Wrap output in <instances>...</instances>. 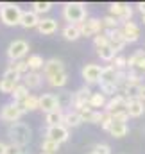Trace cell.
<instances>
[{
  "mask_svg": "<svg viewBox=\"0 0 145 154\" xmlns=\"http://www.w3.org/2000/svg\"><path fill=\"white\" fill-rule=\"evenodd\" d=\"M63 18L68 22V25H81L88 18L86 4H82V2H66L63 5Z\"/></svg>",
  "mask_w": 145,
  "mask_h": 154,
  "instance_id": "1",
  "label": "cell"
},
{
  "mask_svg": "<svg viewBox=\"0 0 145 154\" xmlns=\"http://www.w3.org/2000/svg\"><path fill=\"white\" fill-rule=\"evenodd\" d=\"M9 138H11V143L13 145H18L20 149L25 147L31 138H32V131L31 127L25 124V122H14V124H9V131H7Z\"/></svg>",
  "mask_w": 145,
  "mask_h": 154,
  "instance_id": "2",
  "label": "cell"
},
{
  "mask_svg": "<svg viewBox=\"0 0 145 154\" xmlns=\"http://www.w3.org/2000/svg\"><path fill=\"white\" fill-rule=\"evenodd\" d=\"M20 18H22V9L16 4H0V20L4 25L7 27H14L20 25Z\"/></svg>",
  "mask_w": 145,
  "mask_h": 154,
  "instance_id": "3",
  "label": "cell"
},
{
  "mask_svg": "<svg viewBox=\"0 0 145 154\" xmlns=\"http://www.w3.org/2000/svg\"><path fill=\"white\" fill-rule=\"evenodd\" d=\"M109 14L115 16L120 23H125V22H131V18H133V7L129 4L113 2V4H109Z\"/></svg>",
  "mask_w": 145,
  "mask_h": 154,
  "instance_id": "4",
  "label": "cell"
},
{
  "mask_svg": "<svg viewBox=\"0 0 145 154\" xmlns=\"http://www.w3.org/2000/svg\"><path fill=\"white\" fill-rule=\"evenodd\" d=\"M29 52V43L25 39H14L11 41V45L7 47V57L11 61H20L27 56Z\"/></svg>",
  "mask_w": 145,
  "mask_h": 154,
  "instance_id": "5",
  "label": "cell"
},
{
  "mask_svg": "<svg viewBox=\"0 0 145 154\" xmlns=\"http://www.w3.org/2000/svg\"><path fill=\"white\" fill-rule=\"evenodd\" d=\"M79 31H81V36H97L104 32V25L100 18H86L79 25Z\"/></svg>",
  "mask_w": 145,
  "mask_h": 154,
  "instance_id": "6",
  "label": "cell"
},
{
  "mask_svg": "<svg viewBox=\"0 0 145 154\" xmlns=\"http://www.w3.org/2000/svg\"><path fill=\"white\" fill-rule=\"evenodd\" d=\"M45 138L47 140H52V142H56V143H65L68 138H70V129H66L65 125H52V127H47V131H45Z\"/></svg>",
  "mask_w": 145,
  "mask_h": 154,
  "instance_id": "7",
  "label": "cell"
},
{
  "mask_svg": "<svg viewBox=\"0 0 145 154\" xmlns=\"http://www.w3.org/2000/svg\"><path fill=\"white\" fill-rule=\"evenodd\" d=\"M25 111L22 109L20 104H14V102H9V104H4L2 106V111H0V118L4 122H9V124H14L18 122V118L23 115Z\"/></svg>",
  "mask_w": 145,
  "mask_h": 154,
  "instance_id": "8",
  "label": "cell"
},
{
  "mask_svg": "<svg viewBox=\"0 0 145 154\" xmlns=\"http://www.w3.org/2000/svg\"><path fill=\"white\" fill-rule=\"evenodd\" d=\"M120 31H122V36H124L125 45H127V43H134V41H138V39H140V34H142L140 25L134 23L133 20L122 23V25H120Z\"/></svg>",
  "mask_w": 145,
  "mask_h": 154,
  "instance_id": "9",
  "label": "cell"
},
{
  "mask_svg": "<svg viewBox=\"0 0 145 154\" xmlns=\"http://www.w3.org/2000/svg\"><path fill=\"white\" fill-rule=\"evenodd\" d=\"M100 74H102V66H99V65H95V63H88V65H84L82 70H81V75H82V79H84L88 84H99Z\"/></svg>",
  "mask_w": 145,
  "mask_h": 154,
  "instance_id": "10",
  "label": "cell"
},
{
  "mask_svg": "<svg viewBox=\"0 0 145 154\" xmlns=\"http://www.w3.org/2000/svg\"><path fill=\"white\" fill-rule=\"evenodd\" d=\"M61 72H66V70H65V65H63L61 59H57V57H50V59L45 61V65H43V75H45V79L56 75V74H61Z\"/></svg>",
  "mask_w": 145,
  "mask_h": 154,
  "instance_id": "11",
  "label": "cell"
},
{
  "mask_svg": "<svg viewBox=\"0 0 145 154\" xmlns=\"http://www.w3.org/2000/svg\"><path fill=\"white\" fill-rule=\"evenodd\" d=\"M91 93H93V91H91L88 86H82V88H79V90L73 93V108H75V111H79V109H82V108L88 106Z\"/></svg>",
  "mask_w": 145,
  "mask_h": 154,
  "instance_id": "12",
  "label": "cell"
},
{
  "mask_svg": "<svg viewBox=\"0 0 145 154\" xmlns=\"http://www.w3.org/2000/svg\"><path fill=\"white\" fill-rule=\"evenodd\" d=\"M125 106H127V99H125L122 93H118V95L111 97L108 102H106V106H104V111H106V113H116V111H122V109H125Z\"/></svg>",
  "mask_w": 145,
  "mask_h": 154,
  "instance_id": "13",
  "label": "cell"
},
{
  "mask_svg": "<svg viewBox=\"0 0 145 154\" xmlns=\"http://www.w3.org/2000/svg\"><path fill=\"white\" fill-rule=\"evenodd\" d=\"M81 124H82V118H81V115H79V111H75V109L63 111L61 125H65L66 129H70V127H79Z\"/></svg>",
  "mask_w": 145,
  "mask_h": 154,
  "instance_id": "14",
  "label": "cell"
},
{
  "mask_svg": "<svg viewBox=\"0 0 145 154\" xmlns=\"http://www.w3.org/2000/svg\"><path fill=\"white\" fill-rule=\"evenodd\" d=\"M39 109H43L45 113H50V111L59 109V108H57L56 95H54V93H43V95L39 97Z\"/></svg>",
  "mask_w": 145,
  "mask_h": 154,
  "instance_id": "15",
  "label": "cell"
},
{
  "mask_svg": "<svg viewBox=\"0 0 145 154\" xmlns=\"http://www.w3.org/2000/svg\"><path fill=\"white\" fill-rule=\"evenodd\" d=\"M116 75H118V70L109 65L102 68V74H100V81H99V86H104V84H115L116 86Z\"/></svg>",
  "mask_w": 145,
  "mask_h": 154,
  "instance_id": "16",
  "label": "cell"
},
{
  "mask_svg": "<svg viewBox=\"0 0 145 154\" xmlns=\"http://www.w3.org/2000/svg\"><path fill=\"white\" fill-rule=\"evenodd\" d=\"M57 20H54V18H41L39 20V23H38V31L41 32V34H45V36H50V34H54L56 31H57Z\"/></svg>",
  "mask_w": 145,
  "mask_h": 154,
  "instance_id": "17",
  "label": "cell"
},
{
  "mask_svg": "<svg viewBox=\"0 0 145 154\" xmlns=\"http://www.w3.org/2000/svg\"><path fill=\"white\" fill-rule=\"evenodd\" d=\"M56 100H57V108H59L61 111H68V108L73 106V93L63 90V91H59V93L56 95Z\"/></svg>",
  "mask_w": 145,
  "mask_h": 154,
  "instance_id": "18",
  "label": "cell"
},
{
  "mask_svg": "<svg viewBox=\"0 0 145 154\" xmlns=\"http://www.w3.org/2000/svg\"><path fill=\"white\" fill-rule=\"evenodd\" d=\"M39 16L32 11H22V18H20V25L23 29H32V27H38L39 23Z\"/></svg>",
  "mask_w": 145,
  "mask_h": 154,
  "instance_id": "19",
  "label": "cell"
},
{
  "mask_svg": "<svg viewBox=\"0 0 145 154\" xmlns=\"http://www.w3.org/2000/svg\"><path fill=\"white\" fill-rule=\"evenodd\" d=\"M125 111L131 118H138L145 113V102L142 100H127V106H125Z\"/></svg>",
  "mask_w": 145,
  "mask_h": 154,
  "instance_id": "20",
  "label": "cell"
},
{
  "mask_svg": "<svg viewBox=\"0 0 145 154\" xmlns=\"http://www.w3.org/2000/svg\"><path fill=\"white\" fill-rule=\"evenodd\" d=\"M41 82H43V75L39 72H27L23 75V86L27 90H36L41 86Z\"/></svg>",
  "mask_w": 145,
  "mask_h": 154,
  "instance_id": "21",
  "label": "cell"
},
{
  "mask_svg": "<svg viewBox=\"0 0 145 154\" xmlns=\"http://www.w3.org/2000/svg\"><path fill=\"white\" fill-rule=\"evenodd\" d=\"M79 115H81V118H82V122L99 124V122H100V118H102V111H95V109H91L90 106H86V108L79 109Z\"/></svg>",
  "mask_w": 145,
  "mask_h": 154,
  "instance_id": "22",
  "label": "cell"
},
{
  "mask_svg": "<svg viewBox=\"0 0 145 154\" xmlns=\"http://www.w3.org/2000/svg\"><path fill=\"white\" fill-rule=\"evenodd\" d=\"M106 102H108L106 95H104V93H100V91H97V93H91V97H90V102H88V106H90L91 109L99 111V108H104V106H106Z\"/></svg>",
  "mask_w": 145,
  "mask_h": 154,
  "instance_id": "23",
  "label": "cell"
},
{
  "mask_svg": "<svg viewBox=\"0 0 145 154\" xmlns=\"http://www.w3.org/2000/svg\"><path fill=\"white\" fill-rule=\"evenodd\" d=\"M127 131H129L127 124H124V122H113L108 133L111 134V136H115V138H122V136L127 134Z\"/></svg>",
  "mask_w": 145,
  "mask_h": 154,
  "instance_id": "24",
  "label": "cell"
},
{
  "mask_svg": "<svg viewBox=\"0 0 145 154\" xmlns=\"http://www.w3.org/2000/svg\"><path fill=\"white\" fill-rule=\"evenodd\" d=\"M11 97H13V102H14V104H20V102H23V100L29 97V90H27L23 84H16V88H14V91L11 93Z\"/></svg>",
  "mask_w": 145,
  "mask_h": 154,
  "instance_id": "25",
  "label": "cell"
},
{
  "mask_svg": "<svg viewBox=\"0 0 145 154\" xmlns=\"http://www.w3.org/2000/svg\"><path fill=\"white\" fill-rule=\"evenodd\" d=\"M20 106H22L23 111H36V109H39V97L29 93V97L23 102H20Z\"/></svg>",
  "mask_w": 145,
  "mask_h": 154,
  "instance_id": "26",
  "label": "cell"
},
{
  "mask_svg": "<svg viewBox=\"0 0 145 154\" xmlns=\"http://www.w3.org/2000/svg\"><path fill=\"white\" fill-rule=\"evenodd\" d=\"M47 81H48V84L54 86V88H65L66 82H68V74H66V72H61V74H56V75L48 77Z\"/></svg>",
  "mask_w": 145,
  "mask_h": 154,
  "instance_id": "27",
  "label": "cell"
},
{
  "mask_svg": "<svg viewBox=\"0 0 145 154\" xmlns=\"http://www.w3.org/2000/svg\"><path fill=\"white\" fill-rule=\"evenodd\" d=\"M143 57H145V50L143 48H138L136 52H133V54L127 57V70H134L136 65H138Z\"/></svg>",
  "mask_w": 145,
  "mask_h": 154,
  "instance_id": "28",
  "label": "cell"
},
{
  "mask_svg": "<svg viewBox=\"0 0 145 154\" xmlns=\"http://www.w3.org/2000/svg\"><path fill=\"white\" fill-rule=\"evenodd\" d=\"M43 65H45V61H43V57H41L39 54H32V56H29V59H27L29 72H38V70H41Z\"/></svg>",
  "mask_w": 145,
  "mask_h": 154,
  "instance_id": "29",
  "label": "cell"
},
{
  "mask_svg": "<svg viewBox=\"0 0 145 154\" xmlns=\"http://www.w3.org/2000/svg\"><path fill=\"white\" fill-rule=\"evenodd\" d=\"M140 86H142V84H125L122 95H124L127 100H136V99H138V93H140Z\"/></svg>",
  "mask_w": 145,
  "mask_h": 154,
  "instance_id": "30",
  "label": "cell"
},
{
  "mask_svg": "<svg viewBox=\"0 0 145 154\" xmlns=\"http://www.w3.org/2000/svg\"><path fill=\"white\" fill-rule=\"evenodd\" d=\"M63 38L68 39V41H75V39L81 38V31H79V25H66L63 29Z\"/></svg>",
  "mask_w": 145,
  "mask_h": 154,
  "instance_id": "31",
  "label": "cell"
},
{
  "mask_svg": "<svg viewBox=\"0 0 145 154\" xmlns=\"http://www.w3.org/2000/svg\"><path fill=\"white\" fill-rule=\"evenodd\" d=\"M61 120H63V111H61V109L50 111V113H47V116H45V122H47L48 127H52V125H59Z\"/></svg>",
  "mask_w": 145,
  "mask_h": 154,
  "instance_id": "32",
  "label": "cell"
},
{
  "mask_svg": "<svg viewBox=\"0 0 145 154\" xmlns=\"http://www.w3.org/2000/svg\"><path fill=\"white\" fill-rule=\"evenodd\" d=\"M97 56L102 59V61H113L115 57H116V54L111 50V47L106 45V47H100V48H97Z\"/></svg>",
  "mask_w": 145,
  "mask_h": 154,
  "instance_id": "33",
  "label": "cell"
},
{
  "mask_svg": "<svg viewBox=\"0 0 145 154\" xmlns=\"http://www.w3.org/2000/svg\"><path fill=\"white\" fill-rule=\"evenodd\" d=\"M59 151V143H56V142H52V140H43L41 142V152L45 154H56Z\"/></svg>",
  "mask_w": 145,
  "mask_h": 154,
  "instance_id": "34",
  "label": "cell"
},
{
  "mask_svg": "<svg viewBox=\"0 0 145 154\" xmlns=\"http://www.w3.org/2000/svg\"><path fill=\"white\" fill-rule=\"evenodd\" d=\"M100 20H102L104 31H113V29H118V27H120V22H118L115 16H111V14L104 16V18H100Z\"/></svg>",
  "mask_w": 145,
  "mask_h": 154,
  "instance_id": "35",
  "label": "cell"
},
{
  "mask_svg": "<svg viewBox=\"0 0 145 154\" xmlns=\"http://www.w3.org/2000/svg\"><path fill=\"white\" fill-rule=\"evenodd\" d=\"M52 2H34L32 4V13H36L38 16L41 14V13H48L50 9H52Z\"/></svg>",
  "mask_w": 145,
  "mask_h": 154,
  "instance_id": "36",
  "label": "cell"
},
{
  "mask_svg": "<svg viewBox=\"0 0 145 154\" xmlns=\"http://www.w3.org/2000/svg\"><path fill=\"white\" fill-rule=\"evenodd\" d=\"M9 68H13V70H16L20 75H25L27 72H29V66H27V61H23V59H20V61H11V65H9Z\"/></svg>",
  "mask_w": 145,
  "mask_h": 154,
  "instance_id": "37",
  "label": "cell"
},
{
  "mask_svg": "<svg viewBox=\"0 0 145 154\" xmlns=\"http://www.w3.org/2000/svg\"><path fill=\"white\" fill-rule=\"evenodd\" d=\"M125 84H142V75L136 70H127L125 72Z\"/></svg>",
  "mask_w": 145,
  "mask_h": 154,
  "instance_id": "38",
  "label": "cell"
},
{
  "mask_svg": "<svg viewBox=\"0 0 145 154\" xmlns=\"http://www.w3.org/2000/svg\"><path fill=\"white\" fill-rule=\"evenodd\" d=\"M16 88V82H11V81H5V79H0V91L5 93V95H11Z\"/></svg>",
  "mask_w": 145,
  "mask_h": 154,
  "instance_id": "39",
  "label": "cell"
},
{
  "mask_svg": "<svg viewBox=\"0 0 145 154\" xmlns=\"http://www.w3.org/2000/svg\"><path fill=\"white\" fill-rule=\"evenodd\" d=\"M2 79H5V81H11V82H16V84H18V81L22 79V75H20L16 70H13V68H9V66H7V70L4 72Z\"/></svg>",
  "mask_w": 145,
  "mask_h": 154,
  "instance_id": "40",
  "label": "cell"
},
{
  "mask_svg": "<svg viewBox=\"0 0 145 154\" xmlns=\"http://www.w3.org/2000/svg\"><path fill=\"white\" fill-rule=\"evenodd\" d=\"M113 66H115L118 72H125V70H127V57L116 56V57L113 59Z\"/></svg>",
  "mask_w": 145,
  "mask_h": 154,
  "instance_id": "41",
  "label": "cell"
},
{
  "mask_svg": "<svg viewBox=\"0 0 145 154\" xmlns=\"http://www.w3.org/2000/svg\"><path fill=\"white\" fill-rule=\"evenodd\" d=\"M90 154H111V147L108 143H95Z\"/></svg>",
  "mask_w": 145,
  "mask_h": 154,
  "instance_id": "42",
  "label": "cell"
},
{
  "mask_svg": "<svg viewBox=\"0 0 145 154\" xmlns=\"http://www.w3.org/2000/svg\"><path fill=\"white\" fill-rule=\"evenodd\" d=\"M93 45H95V48L106 47V45H109V38L106 36V34H104V32H100V34L93 36Z\"/></svg>",
  "mask_w": 145,
  "mask_h": 154,
  "instance_id": "43",
  "label": "cell"
},
{
  "mask_svg": "<svg viewBox=\"0 0 145 154\" xmlns=\"http://www.w3.org/2000/svg\"><path fill=\"white\" fill-rule=\"evenodd\" d=\"M100 127L104 129V131H109V127H111V124H113V118H111V115L109 113H106V111H102V118H100Z\"/></svg>",
  "mask_w": 145,
  "mask_h": 154,
  "instance_id": "44",
  "label": "cell"
},
{
  "mask_svg": "<svg viewBox=\"0 0 145 154\" xmlns=\"http://www.w3.org/2000/svg\"><path fill=\"white\" fill-rule=\"evenodd\" d=\"M5 154H22V149H20L18 145H13V143H9V145L5 147Z\"/></svg>",
  "mask_w": 145,
  "mask_h": 154,
  "instance_id": "45",
  "label": "cell"
},
{
  "mask_svg": "<svg viewBox=\"0 0 145 154\" xmlns=\"http://www.w3.org/2000/svg\"><path fill=\"white\" fill-rule=\"evenodd\" d=\"M138 100H142V102H145V84H142V86H140V93H138Z\"/></svg>",
  "mask_w": 145,
  "mask_h": 154,
  "instance_id": "46",
  "label": "cell"
},
{
  "mask_svg": "<svg viewBox=\"0 0 145 154\" xmlns=\"http://www.w3.org/2000/svg\"><path fill=\"white\" fill-rule=\"evenodd\" d=\"M136 7H138V11H140L142 14H145V2H138Z\"/></svg>",
  "mask_w": 145,
  "mask_h": 154,
  "instance_id": "47",
  "label": "cell"
},
{
  "mask_svg": "<svg viewBox=\"0 0 145 154\" xmlns=\"http://www.w3.org/2000/svg\"><path fill=\"white\" fill-rule=\"evenodd\" d=\"M5 147H7V145L0 142V154H5Z\"/></svg>",
  "mask_w": 145,
  "mask_h": 154,
  "instance_id": "48",
  "label": "cell"
},
{
  "mask_svg": "<svg viewBox=\"0 0 145 154\" xmlns=\"http://www.w3.org/2000/svg\"><path fill=\"white\" fill-rule=\"evenodd\" d=\"M142 22H143V25H145V14H142Z\"/></svg>",
  "mask_w": 145,
  "mask_h": 154,
  "instance_id": "49",
  "label": "cell"
},
{
  "mask_svg": "<svg viewBox=\"0 0 145 154\" xmlns=\"http://www.w3.org/2000/svg\"><path fill=\"white\" fill-rule=\"evenodd\" d=\"M22 154H31V152H27V151H22Z\"/></svg>",
  "mask_w": 145,
  "mask_h": 154,
  "instance_id": "50",
  "label": "cell"
},
{
  "mask_svg": "<svg viewBox=\"0 0 145 154\" xmlns=\"http://www.w3.org/2000/svg\"><path fill=\"white\" fill-rule=\"evenodd\" d=\"M41 154H45V152H41Z\"/></svg>",
  "mask_w": 145,
  "mask_h": 154,
  "instance_id": "51",
  "label": "cell"
}]
</instances>
